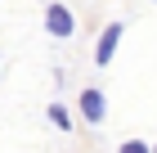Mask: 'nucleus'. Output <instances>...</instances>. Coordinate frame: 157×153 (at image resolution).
I'll use <instances>...</instances> for the list:
<instances>
[{
    "label": "nucleus",
    "instance_id": "1",
    "mask_svg": "<svg viewBox=\"0 0 157 153\" xmlns=\"http://www.w3.org/2000/svg\"><path fill=\"white\" fill-rule=\"evenodd\" d=\"M45 32L59 36V41H67V36L76 32V18L63 9V5H49V9H45Z\"/></svg>",
    "mask_w": 157,
    "mask_h": 153
},
{
    "label": "nucleus",
    "instance_id": "2",
    "mask_svg": "<svg viewBox=\"0 0 157 153\" xmlns=\"http://www.w3.org/2000/svg\"><path fill=\"white\" fill-rule=\"evenodd\" d=\"M121 32H126V23H108L103 27V36H99V45H94V63H112V54L121 45Z\"/></svg>",
    "mask_w": 157,
    "mask_h": 153
},
{
    "label": "nucleus",
    "instance_id": "3",
    "mask_svg": "<svg viewBox=\"0 0 157 153\" xmlns=\"http://www.w3.org/2000/svg\"><path fill=\"white\" fill-rule=\"evenodd\" d=\"M81 113H85V122H90V126H99V122L108 117V99H103V90H94V86H90V90H81Z\"/></svg>",
    "mask_w": 157,
    "mask_h": 153
},
{
    "label": "nucleus",
    "instance_id": "4",
    "mask_svg": "<svg viewBox=\"0 0 157 153\" xmlns=\"http://www.w3.org/2000/svg\"><path fill=\"white\" fill-rule=\"evenodd\" d=\"M49 122H54L59 131H72V113H67L63 104H49Z\"/></svg>",
    "mask_w": 157,
    "mask_h": 153
}]
</instances>
